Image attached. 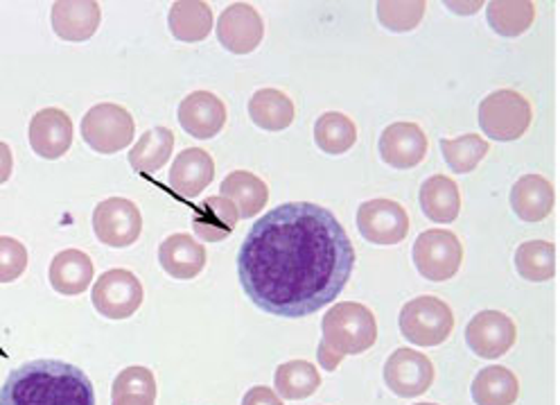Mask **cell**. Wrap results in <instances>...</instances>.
Masks as SVG:
<instances>
[{
    "label": "cell",
    "mask_w": 560,
    "mask_h": 405,
    "mask_svg": "<svg viewBox=\"0 0 560 405\" xmlns=\"http://www.w3.org/2000/svg\"><path fill=\"white\" fill-rule=\"evenodd\" d=\"M159 261L172 279L190 281L206 267V247L188 233H172L159 247Z\"/></svg>",
    "instance_id": "obj_19"
},
{
    "label": "cell",
    "mask_w": 560,
    "mask_h": 405,
    "mask_svg": "<svg viewBox=\"0 0 560 405\" xmlns=\"http://www.w3.org/2000/svg\"><path fill=\"white\" fill-rule=\"evenodd\" d=\"M143 286L129 269L116 267L104 273L93 286V306L107 320H127L131 317L140 303H143Z\"/></svg>",
    "instance_id": "obj_8"
},
{
    "label": "cell",
    "mask_w": 560,
    "mask_h": 405,
    "mask_svg": "<svg viewBox=\"0 0 560 405\" xmlns=\"http://www.w3.org/2000/svg\"><path fill=\"white\" fill-rule=\"evenodd\" d=\"M470 392L477 405H513L520 394V383L511 369L493 364L479 371Z\"/></svg>",
    "instance_id": "obj_26"
},
{
    "label": "cell",
    "mask_w": 560,
    "mask_h": 405,
    "mask_svg": "<svg viewBox=\"0 0 560 405\" xmlns=\"http://www.w3.org/2000/svg\"><path fill=\"white\" fill-rule=\"evenodd\" d=\"M112 405H154V401L145 398V396H136V394H127V396H118L114 398Z\"/></svg>",
    "instance_id": "obj_39"
},
{
    "label": "cell",
    "mask_w": 560,
    "mask_h": 405,
    "mask_svg": "<svg viewBox=\"0 0 560 405\" xmlns=\"http://www.w3.org/2000/svg\"><path fill=\"white\" fill-rule=\"evenodd\" d=\"M220 190H222V197L233 201L240 218L244 220H252L254 216H258L269 201L267 184L247 171H235L226 175Z\"/></svg>",
    "instance_id": "obj_24"
},
{
    "label": "cell",
    "mask_w": 560,
    "mask_h": 405,
    "mask_svg": "<svg viewBox=\"0 0 560 405\" xmlns=\"http://www.w3.org/2000/svg\"><path fill=\"white\" fill-rule=\"evenodd\" d=\"M428 154V137L416 123H394L382 131L380 137V157L382 161L398 167V171H409L416 167Z\"/></svg>",
    "instance_id": "obj_15"
},
{
    "label": "cell",
    "mask_w": 560,
    "mask_h": 405,
    "mask_svg": "<svg viewBox=\"0 0 560 405\" xmlns=\"http://www.w3.org/2000/svg\"><path fill=\"white\" fill-rule=\"evenodd\" d=\"M136 123L131 114L116 103H100L82 118V139L100 154H116L133 141Z\"/></svg>",
    "instance_id": "obj_6"
},
{
    "label": "cell",
    "mask_w": 560,
    "mask_h": 405,
    "mask_svg": "<svg viewBox=\"0 0 560 405\" xmlns=\"http://www.w3.org/2000/svg\"><path fill=\"white\" fill-rule=\"evenodd\" d=\"M174 148V134L167 127L145 131L129 152V163L136 173L154 175L170 161Z\"/></svg>",
    "instance_id": "obj_28"
},
{
    "label": "cell",
    "mask_w": 560,
    "mask_h": 405,
    "mask_svg": "<svg viewBox=\"0 0 560 405\" xmlns=\"http://www.w3.org/2000/svg\"><path fill=\"white\" fill-rule=\"evenodd\" d=\"M167 25L174 39L184 44H199L213 30V12L199 0H179L170 10Z\"/></svg>",
    "instance_id": "obj_25"
},
{
    "label": "cell",
    "mask_w": 560,
    "mask_h": 405,
    "mask_svg": "<svg viewBox=\"0 0 560 405\" xmlns=\"http://www.w3.org/2000/svg\"><path fill=\"white\" fill-rule=\"evenodd\" d=\"M358 141V127L341 112H326L314 123V143L326 154H343Z\"/></svg>",
    "instance_id": "obj_30"
},
{
    "label": "cell",
    "mask_w": 560,
    "mask_h": 405,
    "mask_svg": "<svg viewBox=\"0 0 560 405\" xmlns=\"http://www.w3.org/2000/svg\"><path fill=\"white\" fill-rule=\"evenodd\" d=\"M100 16L93 0H59L52 5V30L63 42H89L100 27Z\"/></svg>",
    "instance_id": "obj_18"
},
{
    "label": "cell",
    "mask_w": 560,
    "mask_h": 405,
    "mask_svg": "<svg viewBox=\"0 0 560 405\" xmlns=\"http://www.w3.org/2000/svg\"><path fill=\"white\" fill-rule=\"evenodd\" d=\"M441 150L445 163L452 167V173L466 175L479 165V161L490 152L488 141L479 134H464L459 139H441Z\"/></svg>",
    "instance_id": "obj_33"
},
{
    "label": "cell",
    "mask_w": 560,
    "mask_h": 405,
    "mask_svg": "<svg viewBox=\"0 0 560 405\" xmlns=\"http://www.w3.org/2000/svg\"><path fill=\"white\" fill-rule=\"evenodd\" d=\"M50 286L66 297L82 294L93 277H95V265L89 254L82 250H63L59 252L50 263Z\"/></svg>",
    "instance_id": "obj_20"
},
{
    "label": "cell",
    "mask_w": 560,
    "mask_h": 405,
    "mask_svg": "<svg viewBox=\"0 0 560 405\" xmlns=\"http://www.w3.org/2000/svg\"><path fill=\"white\" fill-rule=\"evenodd\" d=\"M425 14V3H396V0H384V3H377V19L380 23L392 30V32H409L413 30L420 21H423Z\"/></svg>",
    "instance_id": "obj_34"
},
{
    "label": "cell",
    "mask_w": 560,
    "mask_h": 405,
    "mask_svg": "<svg viewBox=\"0 0 560 405\" xmlns=\"http://www.w3.org/2000/svg\"><path fill=\"white\" fill-rule=\"evenodd\" d=\"M454 328V313L445 301L432 294L407 301L400 311V333L416 347L443 345Z\"/></svg>",
    "instance_id": "obj_5"
},
{
    "label": "cell",
    "mask_w": 560,
    "mask_h": 405,
    "mask_svg": "<svg viewBox=\"0 0 560 405\" xmlns=\"http://www.w3.org/2000/svg\"><path fill=\"white\" fill-rule=\"evenodd\" d=\"M464 247L447 229H428L416 239L413 263L428 281H447L459 273Z\"/></svg>",
    "instance_id": "obj_7"
},
{
    "label": "cell",
    "mask_w": 560,
    "mask_h": 405,
    "mask_svg": "<svg viewBox=\"0 0 560 405\" xmlns=\"http://www.w3.org/2000/svg\"><path fill=\"white\" fill-rule=\"evenodd\" d=\"M529 100L517 91L500 89L481 100L479 127L493 141H517L532 125Z\"/></svg>",
    "instance_id": "obj_4"
},
{
    "label": "cell",
    "mask_w": 560,
    "mask_h": 405,
    "mask_svg": "<svg viewBox=\"0 0 560 405\" xmlns=\"http://www.w3.org/2000/svg\"><path fill=\"white\" fill-rule=\"evenodd\" d=\"M434 364L432 360L413 349H398L389 356L384 364V383L402 398H413L425 394L434 383Z\"/></svg>",
    "instance_id": "obj_11"
},
{
    "label": "cell",
    "mask_w": 560,
    "mask_h": 405,
    "mask_svg": "<svg viewBox=\"0 0 560 405\" xmlns=\"http://www.w3.org/2000/svg\"><path fill=\"white\" fill-rule=\"evenodd\" d=\"M27 267V250L10 235H0V284L16 281Z\"/></svg>",
    "instance_id": "obj_36"
},
{
    "label": "cell",
    "mask_w": 560,
    "mask_h": 405,
    "mask_svg": "<svg viewBox=\"0 0 560 405\" xmlns=\"http://www.w3.org/2000/svg\"><path fill=\"white\" fill-rule=\"evenodd\" d=\"M418 199H420V209H423V213L432 222H439V224L454 222L462 211L459 186L445 175H434V177L425 180L423 186H420Z\"/></svg>",
    "instance_id": "obj_23"
},
{
    "label": "cell",
    "mask_w": 560,
    "mask_h": 405,
    "mask_svg": "<svg viewBox=\"0 0 560 405\" xmlns=\"http://www.w3.org/2000/svg\"><path fill=\"white\" fill-rule=\"evenodd\" d=\"M213 180L215 161L201 148L184 150L170 167V188L186 199L197 197Z\"/></svg>",
    "instance_id": "obj_17"
},
{
    "label": "cell",
    "mask_w": 560,
    "mask_h": 405,
    "mask_svg": "<svg viewBox=\"0 0 560 405\" xmlns=\"http://www.w3.org/2000/svg\"><path fill=\"white\" fill-rule=\"evenodd\" d=\"M358 229L373 245H398L409 233V216L394 199H369L358 209Z\"/></svg>",
    "instance_id": "obj_10"
},
{
    "label": "cell",
    "mask_w": 560,
    "mask_h": 405,
    "mask_svg": "<svg viewBox=\"0 0 560 405\" xmlns=\"http://www.w3.org/2000/svg\"><path fill=\"white\" fill-rule=\"evenodd\" d=\"M0 405H95L91 379L63 360H32L0 387Z\"/></svg>",
    "instance_id": "obj_2"
},
{
    "label": "cell",
    "mask_w": 560,
    "mask_h": 405,
    "mask_svg": "<svg viewBox=\"0 0 560 405\" xmlns=\"http://www.w3.org/2000/svg\"><path fill=\"white\" fill-rule=\"evenodd\" d=\"M273 383H276V392L283 398L301 401L319 390L322 377L319 371L314 369V364H310L307 360H290L276 369Z\"/></svg>",
    "instance_id": "obj_31"
},
{
    "label": "cell",
    "mask_w": 560,
    "mask_h": 405,
    "mask_svg": "<svg viewBox=\"0 0 560 405\" xmlns=\"http://www.w3.org/2000/svg\"><path fill=\"white\" fill-rule=\"evenodd\" d=\"M355 267V250L332 211L290 201L262 216L244 239L237 275L256 306L307 317L332 303Z\"/></svg>",
    "instance_id": "obj_1"
},
{
    "label": "cell",
    "mask_w": 560,
    "mask_h": 405,
    "mask_svg": "<svg viewBox=\"0 0 560 405\" xmlns=\"http://www.w3.org/2000/svg\"><path fill=\"white\" fill-rule=\"evenodd\" d=\"M30 146L42 159H61L73 146V120L61 109L48 107L30 120Z\"/></svg>",
    "instance_id": "obj_14"
},
{
    "label": "cell",
    "mask_w": 560,
    "mask_h": 405,
    "mask_svg": "<svg viewBox=\"0 0 560 405\" xmlns=\"http://www.w3.org/2000/svg\"><path fill=\"white\" fill-rule=\"evenodd\" d=\"M517 275L527 281L542 284L556 275V247L545 241L522 243L515 252Z\"/></svg>",
    "instance_id": "obj_32"
},
{
    "label": "cell",
    "mask_w": 560,
    "mask_h": 405,
    "mask_svg": "<svg viewBox=\"0 0 560 405\" xmlns=\"http://www.w3.org/2000/svg\"><path fill=\"white\" fill-rule=\"evenodd\" d=\"M240 220V213L235 209V205L226 197H206L199 211L195 213L192 220V229L199 235V241L203 243H222L224 239H229L231 231L235 229Z\"/></svg>",
    "instance_id": "obj_22"
},
{
    "label": "cell",
    "mask_w": 560,
    "mask_h": 405,
    "mask_svg": "<svg viewBox=\"0 0 560 405\" xmlns=\"http://www.w3.org/2000/svg\"><path fill=\"white\" fill-rule=\"evenodd\" d=\"M93 231L97 241L109 247H129L143 231V216L131 199L109 197L100 201L93 211Z\"/></svg>",
    "instance_id": "obj_9"
},
{
    "label": "cell",
    "mask_w": 560,
    "mask_h": 405,
    "mask_svg": "<svg viewBox=\"0 0 560 405\" xmlns=\"http://www.w3.org/2000/svg\"><path fill=\"white\" fill-rule=\"evenodd\" d=\"M515 324L506 313L481 311L466 326V343L479 358H502L515 345Z\"/></svg>",
    "instance_id": "obj_12"
},
{
    "label": "cell",
    "mask_w": 560,
    "mask_h": 405,
    "mask_svg": "<svg viewBox=\"0 0 560 405\" xmlns=\"http://www.w3.org/2000/svg\"><path fill=\"white\" fill-rule=\"evenodd\" d=\"M553 186L542 175H524L515 182L511 190V207L515 216L524 222L545 220L553 209Z\"/></svg>",
    "instance_id": "obj_21"
},
{
    "label": "cell",
    "mask_w": 560,
    "mask_h": 405,
    "mask_svg": "<svg viewBox=\"0 0 560 405\" xmlns=\"http://www.w3.org/2000/svg\"><path fill=\"white\" fill-rule=\"evenodd\" d=\"M488 25L502 37H520L536 19V5L529 0H495L486 10Z\"/></svg>",
    "instance_id": "obj_29"
},
{
    "label": "cell",
    "mask_w": 560,
    "mask_h": 405,
    "mask_svg": "<svg viewBox=\"0 0 560 405\" xmlns=\"http://www.w3.org/2000/svg\"><path fill=\"white\" fill-rule=\"evenodd\" d=\"M127 394L145 396L150 401L156 398V381L148 367H127L116 377L112 396L118 398V396H127Z\"/></svg>",
    "instance_id": "obj_35"
},
{
    "label": "cell",
    "mask_w": 560,
    "mask_h": 405,
    "mask_svg": "<svg viewBox=\"0 0 560 405\" xmlns=\"http://www.w3.org/2000/svg\"><path fill=\"white\" fill-rule=\"evenodd\" d=\"M14 171V157L8 143L0 141V184H5Z\"/></svg>",
    "instance_id": "obj_38"
},
{
    "label": "cell",
    "mask_w": 560,
    "mask_h": 405,
    "mask_svg": "<svg viewBox=\"0 0 560 405\" xmlns=\"http://www.w3.org/2000/svg\"><path fill=\"white\" fill-rule=\"evenodd\" d=\"M416 405H436V403H416Z\"/></svg>",
    "instance_id": "obj_40"
},
{
    "label": "cell",
    "mask_w": 560,
    "mask_h": 405,
    "mask_svg": "<svg viewBox=\"0 0 560 405\" xmlns=\"http://www.w3.org/2000/svg\"><path fill=\"white\" fill-rule=\"evenodd\" d=\"M265 35L258 10L249 3H233L218 19V42L233 55L254 53Z\"/></svg>",
    "instance_id": "obj_13"
},
{
    "label": "cell",
    "mask_w": 560,
    "mask_h": 405,
    "mask_svg": "<svg viewBox=\"0 0 560 405\" xmlns=\"http://www.w3.org/2000/svg\"><path fill=\"white\" fill-rule=\"evenodd\" d=\"M252 120L267 131H283L294 123L292 97L278 89H260L249 100Z\"/></svg>",
    "instance_id": "obj_27"
},
{
    "label": "cell",
    "mask_w": 560,
    "mask_h": 405,
    "mask_svg": "<svg viewBox=\"0 0 560 405\" xmlns=\"http://www.w3.org/2000/svg\"><path fill=\"white\" fill-rule=\"evenodd\" d=\"M242 405H283V401H280V396L271 387L256 385L247 394H244Z\"/></svg>",
    "instance_id": "obj_37"
},
{
    "label": "cell",
    "mask_w": 560,
    "mask_h": 405,
    "mask_svg": "<svg viewBox=\"0 0 560 405\" xmlns=\"http://www.w3.org/2000/svg\"><path fill=\"white\" fill-rule=\"evenodd\" d=\"M226 123V107L222 100L210 91H195L182 100L179 125L192 139L208 141L218 137Z\"/></svg>",
    "instance_id": "obj_16"
},
{
    "label": "cell",
    "mask_w": 560,
    "mask_h": 405,
    "mask_svg": "<svg viewBox=\"0 0 560 405\" xmlns=\"http://www.w3.org/2000/svg\"><path fill=\"white\" fill-rule=\"evenodd\" d=\"M322 343L335 354L360 356L377 340V322L371 309L358 301H341L324 315Z\"/></svg>",
    "instance_id": "obj_3"
}]
</instances>
